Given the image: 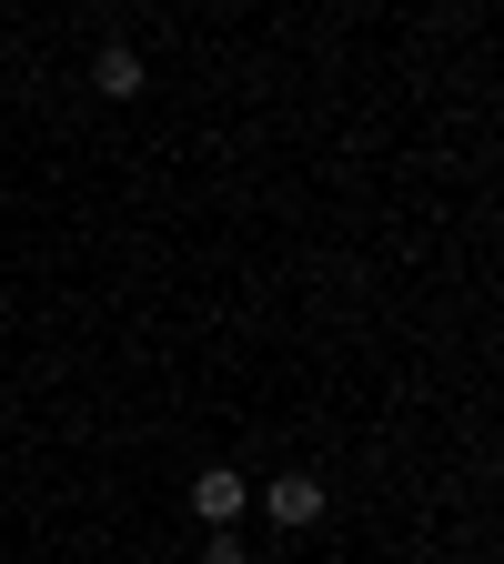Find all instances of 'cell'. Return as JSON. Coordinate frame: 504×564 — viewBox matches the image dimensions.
<instances>
[{
  "label": "cell",
  "instance_id": "obj_3",
  "mask_svg": "<svg viewBox=\"0 0 504 564\" xmlns=\"http://www.w3.org/2000/svg\"><path fill=\"white\" fill-rule=\"evenodd\" d=\"M141 82H152V70H141L131 41H101V51H92V91H101V101H141Z\"/></svg>",
  "mask_w": 504,
  "mask_h": 564
},
{
  "label": "cell",
  "instance_id": "obj_2",
  "mask_svg": "<svg viewBox=\"0 0 504 564\" xmlns=\"http://www.w3.org/2000/svg\"><path fill=\"white\" fill-rule=\"evenodd\" d=\"M253 494H262V514H272L282 534L323 524V484H313V474H272V484H253Z\"/></svg>",
  "mask_w": 504,
  "mask_h": 564
},
{
  "label": "cell",
  "instance_id": "obj_4",
  "mask_svg": "<svg viewBox=\"0 0 504 564\" xmlns=\"http://www.w3.org/2000/svg\"><path fill=\"white\" fill-rule=\"evenodd\" d=\"M202 564H243V544H233V534H212V544H202Z\"/></svg>",
  "mask_w": 504,
  "mask_h": 564
},
{
  "label": "cell",
  "instance_id": "obj_1",
  "mask_svg": "<svg viewBox=\"0 0 504 564\" xmlns=\"http://www.w3.org/2000/svg\"><path fill=\"white\" fill-rule=\"evenodd\" d=\"M243 505H253V484H243L233 464H212V474H192V514H202L212 534H233V524H243Z\"/></svg>",
  "mask_w": 504,
  "mask_h": 564
}]
</instances>
